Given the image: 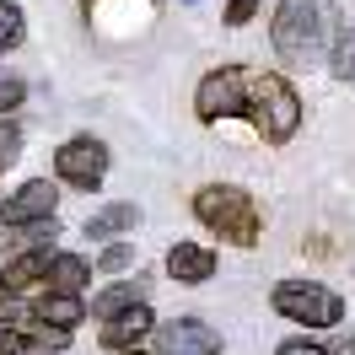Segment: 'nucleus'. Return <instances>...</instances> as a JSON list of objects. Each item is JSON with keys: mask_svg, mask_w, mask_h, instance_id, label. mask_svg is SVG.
<instances>
[{"mask_svg": "<svg viewBox=\"0 0 355 355\" xmlns=\"http://www.w3.org/2000/svg\"><path fill=\"white\" fill-rule=\"evenodd\" d=\"M264 11V0H226V11H221V22L226 27H248L253 17Z\"/></svg>", "mask_w": 355, "mask_h": 355, "instance_id": "nucleus-24", "label": "nucleus"}, {"mask_svg": "<svg viewBox=\"0 0 355 355\" xmlns=\"http://www.w3.org/2000/svg\"><path fill=\"white\" fill-rule=\"evenodd\" d=\"M194 119L221 124V119H248V65H216L194 87Z\"/></svg>", "mask_w": 355, "mask_h": 355, "instance_id": "nucleus-6", "label": "nucleus"}, {"mask_svg": "<svg viewBox=\"0 0 355 355\" xmlns=\"http://www.w3.org/2000/svg\"><path fill=\"white\" fill-rule=\"evenodd\" d=\"M60 216H38V221H11V226H0V259L6 253H22V248H49V243H60Z\"/></svg>", "mask_w": 355, "mask_h": 355, "instance_id": "nucleus-15", "label": "nucleus"}, {"mask_svg": "<svg viewBox=\"0 0 355 355\" xmlns=\"http://www.w3.org/2000/svg\"><path fill=\"white\" fill-rule=\"evenodd\" d=\"M0 200H6V194H0Z\"/></svg>", "mask_w": 355, "mask_h": 355, "instance_id": "nucleus-31", "label": "nucleus"}, {"mask_svg": "<svg viewBox=\"0 0 355 355\" xmlns=\"http://www.w3.org/2000/svg\"><path fill=\"white\" fill-rule=\"evenodd\" d=\"M140 302H151V275H146V269H135V275H124V280H113V286L92 291L87 312L97 318V323H108V318H119V312H130V307H140Z\"/></svg>", "mask_w": 355, "mask_h": 355, "instance_id": "nucleus-11", "label": "nucleus"}, {"mask_svg": "<svg viewBox=\"0 0 355 355\" xmlns=\"http://www.w3.org/2000/svg\"><path fill=\"white\" fill-rule=\"evenodd\" d=\"M329 70H334V81H345V87L355 81V27H339V38L329 49Z\"/></svg>", "mask_w": 355, "mask_h": 355, "instance_id": "nucleus-19", "label": "nucleus"}, {"mask_svg": "<svg viewBox=\"0 0 355 355\" xmlns=\"http://www.w3.org/2000/svg\"><path fill=\"white\" fill-rule=\"evenodd\" d=\"M27 307H33V318L38 323H49V329H81L92 312H87V296L81 291H33L27 296Z\"/></svg>", "mask_w": 355, "mask_h": 355, "instance_id": "nucleus-13", "label": "nucleus"}, {"mask_svg": "<svg viewBox=\"0 0 355 355\" xmlns=\"http://www.w3.org/2000/svg\"><path fill=\"white\" fill-rule=\"evenodd\" d=\"M151 350H156V355H221V329H210L200 312H183V318H156Z\"/></svg>", "mask_w": 355, "mask_h": 355, "instance_id": "nucleus-7", "label": "nucleus"}, {"mask_svg": "<svg viewBox=\"0 0 355 355\" xmlns=\"http://www.w3.org/2000/svg\"><path fill=\"white\" fill-rule=\"evenodd\" d=\"M27 339H33V350L38 355H65L70 350V339H76V329H49V323H27Z\"/></svg>", "mask_w": 355, "mask_h": 355, "instance_id": "nucleus-20", "label": "nucleus"}, {"mask_svg": "<svg viewBox=\"0 0 355 355\" xmlns=\"http://www.w3.org/2000/svg\"><path fill=\"white\" fill-rule=\"evenodd\" d=\"M0 355H38V350H33L27 329H0Z\"/></svg>", "mask_w": 355, "mask_h": 355, "instance_id": "nucleus-25", "label": "nucleus"}, {"mask_svg": "<svg viewBox=\"0 0 355 355\" xmlns=\"http://www.w3.org/2000/svg\"><path fill=\"white\" fill-rule=\"evenodd\" d=\"M162 269H167V280H173V286H210V280H216V269H221V253H216L210 243L178 237V243L167 248Z\"/></svg>", "mask_w": 355, "mask_h": 355, "instance_id": "nucleus-8", "label": "nucleus"}, {"mask_svg": "<svg viewBox=\"0 0 355 355\" xmlns=\"http://www.w3.org/2000/svg\"><path fill=\"white\" fill-rule=\"evenodd\" d=\"M22 103H27V76L0 65V119L6 113H22Z\"/></svg>", "mask_w": 355, "mask_h": 355, "instance_id": "nucleus-22", "label": "nucleus"}, {"mask_svg": "<svg viewBox=\"0 0 355 355\" xmlns=\"http://www.w3.org/2000/svg\"><path fill=\"white\" fill-rule=\"evenodd\" d=\"M248 124L264 146H291L302 130V97L280 70H248Z\"/></svg>", "mask_w": 355, "mask_h": 355, "instance_id": "nucleus-3", "label": "nucleus"}, {"mask_svg": "<svg viewBox=\"0 0 355 355\" xmlns=\"http://www.w3.org/2000/svg\"><path fill=\"white\" fill-rule=\"evenodd\" d=\"M81 11H92V0H81Z\"/></svg>", "mask_w": 355, "mask_h": 355, "instance_id": "nucleus-29", "label": "nucleus"}, {"mask_svg": "<svg viewBox=\"0 0 355 355\" xmlns=\"http://www.w3.org/2000/svg\"><path fill=\"white\" fill-rule=\"evenodd\" d=\"M275 355H329V345H318L312 334H302V339H286V345H280Z\"/></svg>", "mask_w": 355, "mask_h": 355, "instance_id": "nucleus-26", "label": "nucleus"}, {"mask_svg": "<svg viewBox=\"0 0 355 355\" xmlns=\"http://www.w3.org/2000/svg\"><path fill=\"white\" fill-rule=\"evenodd\" d=\"M108 167H113V151H108L103 135H70V140H60V151H54L60 189H76V194H97Z\"/></svg>", "mask_w": 355, "mask_h": 355, "instance_id": "nucleus-5", "label": "nucleus"}, {"mask_svg": "<svg viewBox=\"0 0 355 355\" xmlns=\"http://www.w3.org/2000/svg\"><path fill=\"white\" fill-rule=\"evenodd\" d=\"M119 355H156L151 345H135V350H119Z\"/></svg>", "mask_w": 355, "mask_h": 355, "instance_id": "nucleus-28", "label": "nucleus"}, {"mask_svg": "<svg viewBox=\"0 0 355 355\" xmlns=\"http://www.w3.org/2000/svg\"><path fill=\"white\" fill-rule=\"evenodd\" d=\"M22 151H27V130H22V119H17V113H6V119H0V173H6V167H17Z\"/></svg>", "mask_w": 355, "mask_h": 355, "instance_id": "nucleus-18", "label": "nucleus"}, {"mask_svg": "<svg viewBox=\"0 0 355 355\" xmlns=\"http://www.w3.org/2000/svg\"><path fill=\"white\" fill-rule=\"evenodd\" d=\"M92 275H97V269H92V259H87V253H76V248H54L44 286H49V291H81V296H87Z\"/></svg>", "mask_w": 355, "mask_h": 355, "instance_id": "nucleus-16", "label": "nucleus"}, {"mask_svg": "<svg viewBox=\"0 0 355 355\" xmlns=\"http://www.w3.org/2000/svg\"><path fill=\"white\" fill-rule=\"evenodd\" d=\"M339 27H345L339 0H280L269 17V44L291 70H312L318 60H329Z\"/></svg>", "mask_w": 355, "mask_h": 355, "instance_id": "nucleus-1", "label": "nucleus"}, {"mask_svg": "<svg viewBox=\"0 0 355 355\" xmlns=\"http://www.w3.org/2000/svg\"><path fill=\"white\" fill-rule=\"evenodd\" d=\"M38 216H60V178H27L0 200V226L38 221Z\"/></svg>", "mask_w": 355, "mask_h": 355, "instance_id": "nucleus-9", "label": "nucleus"}, {"mask_svg": "<svg viewBox=\"0 0 355 355\" xmlns=\"http://www.w3.org/2000/svg\"><path fill=\"white\" fill-rule=\"evenodd\" d=\"M189 6H194V0H189Z\"/></svg>", "mask_w": 355, "mask_h": 355, "instance_id": "nucleus-30", "label": "nucleus"}, {"mask_svg": "<svg viewBox=\"0 0 355 355\" xmlns=\"http://www.w3.org/2000/svg\"><path fill=\"white\" fill-rule=\"evenodd\" d=\"M33 323V307H27V296H11V291H0V329H27Z\"/></svg>", "mask_w": 355, "mask_h": 355, "instance_id": "nucleus-23", "label": "nucleus"}, {"mask_svg": "<svg viewBox=\"0 0 355 355\" xmlns=\"http://www.w3.org/2000/svg\"><path fill=\"white\" fill-rule=\"evenodd\" d=\"M140 205L135 200H108L97 205L87 216V243H113V237H130V232H140Z\"/></svg>", "mask_w": 355, "mask_h": 355, "instance_id": "nucleus-14", "label": "nucleus"}, {"mask_svg": "<svg viewBox=\"0 0 355 355\" xmlns=\"http://www.w3.org/2000/svg\"><path fill=\"white\" fill-rule=\"evenodd\" d=\"M49 259H54V243H49V248L6 253V259H0V291H11V296H33V291H44Z\"/></svg>", "mask_w": 355, "mask_h": 355, "instance_id": "nucleus-10", "label": "nucleus"}, {"mask_svg": "<svg viewBox=\"0 0 355 355\" xmlns=\"http://www.w3.org/2000/svg\"><path fill=\"white\" fill-rule=\"evenodd\" d=\"M194 221L216 237V243H232V248H259L264 243V205L248 194L243 183H205L194 189Z\"/></svg>", "mask_w": 355, "mask_h": 355, "instance_id": "nucleus-2", "label": "nucleus"}, {"mask_svg": "<svg viewBox=\"0 0 355 355\" xmlns=\"http://www.w3.org/2000/svg\"><path fill=\"white\" fill-rule=\"evenodd\" d=\"M329 355H355V334H345V329H339V334L329 339Z\"/></svg>", "mask_w": 355, "mask_h": 355, "instance_id": "nucleus-27", "label": "nucleus"}, {"mask_svg": "<svg viewBox=\"0 0 355 355\" xmlns=\"http://www.w3.org/2000/svg\"><path fill=\"white\" fill-rule=\"evenodd\" d=\"M269 307L286 323H296V329H339L350 318V302L334 286H318V280H275L269 286Z\"/></svg>", "mask_w": 355, "mask_h": 355, "instance_id": "nucleus-4", "label": "nucleus"}, {"mask_svg": "<svg viewBox=\"0 0 355 355\" xmlns=\"http://www.w3.org/2000/svg\"><path fill=\"white\" fill-rule=\"evenodd\" d=\"M130 264H135V243H124V237H113V243L92 259V269H97V275H124Z\"/></svg>", "mask_w": 355, "mask_h": 355, "instance_id": "nucleus-21", "label": "nucleus"}, {"mask_svg": "<svg viewBox=\"0 0 355 355\" xmlns=\"http://www.w3.org/2000/svg\"><path fill=\"white\" fill-rule=\"evenodd\" d=\"M27 44V11L17 0H0V60Z\"/></svg>", "mask_w": 355, "mask_h": 355, "instance_id": "nucleus-17", "label": "nucleus"}, {"mask_svg": "<svg viewBox=\"0 0 355 355\" xmlns=\"http://www.w3.org/2000/svg\"><path fill=\"white\" fill-rule=\"evenodd\" d=\"M151 329H156V312H151V302H140V307L108 318V323L97 329V345L108 355H119V350H135V345H151Z\"/></svg>", "mask_w": 355, "mask_h": 355, "instance_id": "nucleus-12", "label": "nucleus"}]
</instances>
